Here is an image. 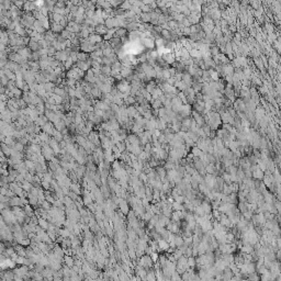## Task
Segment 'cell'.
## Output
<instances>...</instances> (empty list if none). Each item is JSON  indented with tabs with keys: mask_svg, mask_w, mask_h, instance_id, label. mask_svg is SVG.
Wrapping results in <instances>:
<instances>
[{
	"mask_svg": "<svg viewBox=\"0 0 281 281\" xmlns=\"http://www.w3.org/2000/svg\"><path fill=\"white\" fill-rule=\"evenodd\" d=\"M29 271H30V267H27V266H20V267H18V268H16L15 270H13V272H15L16 277L23 278L24 276H26L27 273H29Z\"/></svg>",
	"mask_w": 281,
	"mask_h": 281,
	"instance_id": "obj_1",
	"label": "cell"
},
{
	"mask_svg": "<svg viewBox=\"0 0 281 281\" xmlns=\"http://www.w3.org/2000/svg\"><path fill=\"white\" fill-rule=\"evenodd\" d=\"M162 58L164 59V61L167 63V64H175V62H176V56H175V53H167V54H163V56Z\"/></svg>",
	"mask_w": 281,
	"mask_h": 281,
	"instance_id": "obj_2",
	"label": "cell"
},
{
	"mask_svg": "<svg viewBox=\"0 0 281 281\" xmlns=\"http://www.w3.org/2000/svg\"><path fill=\"white\" fill-rule=\"evenodd\" d=\"M141 42L144 44V46L145 47H147V48H149V49H152V48H154V46H155V40L153 39V38H145V39H142L141 40Z\"/></svg>",
	"mask_w": 281,
	"mask_h": 281,
	"instance_id": "obj_3",
	"label": "cell"
},
{
	"mask_svg": "<svg viewBox=\"0 0 281 281\" xmlns=\"http://www.w3.org/2000/svg\"><path fill=\"white\" fill-rule=\"evenodd\" d=\"M1 278H4L7 281H15L16 275H15V272H13V270L2 271V272H1Z\"/></svg>",
	"mask_w": 281,
	"mask_h": 281,
	"instance_id": "obj_4",
	"label": "cell"
},
{
	"mask_svg": "<svg viewBox=\"0 0 281 281\" xmlns=\"http://www.w3.org/2000/svg\"><path fill=\"white\" fill-rule=\"evenodd\" d=\"M10 206L11 208H13V206H21L22 208V206H24V205H23V202H22L21 198L18 196H15L10 199Z\"/></svg>",
	"mask_w": 281,
	"mask_h": 281,
	"instance_id": "obj_5",
	"label": "cell"
},
{
	"mask_svg": "<svg viewBox=\"0 0 281 281\" xmlns=\"http://www.w3.org/2000/svg\"><path fill=\"white\" fill-rule=\"evenodd\" d=\"M88 41L91 44L96 45V44H99V43L102 42V38H101V35H98V34L95 33V34H90Z\"/></svg>",
	"mask_w": 281,
	"mask_h": 281,
	"instance_id": "obj_6",
	"label": "cell"
},
{
	"mask_svg": "<svg viewBox=\"0 0 281 281\" xmlns=\"http://www.w3.org/2000/svg\"><path fill=\"white\" fill-rule=\"evenodd\" d=\"M108 31H109V29L104 24H99L96 26V34H98V35H105L108 33Z\"/></svg>",
	"mask_w": 281,
	"mask_h": 281,
	"instance_id": "obj_7",
	"label": "cell"
},
{
	"mask_svg": "<svg viewBox=\"0 0 281 281\" xmlns=\"http://www.w3.org/2000/svg\"><path fill=\"white\" fill-rule=\"evenodd\" d=\"M64 30L65 29H64L59 23H55V22H52V23H51V31H52L53 33H62Z\"/></svg>",
	"mask_w": 281,
	"mask_h": 281,
	"instance_id": "obj_8",
	"label": "cell"
},
{
	"mask_svg": "<svg viewBox=\"0 0 281 281\" xmlns=\"http://www.w3.org/2000/svg\"><path fill=\"white\" fill-rule=\"evenodd\" d=\"M133 69L134 68H130V67H124L122 66V69H121V76L124 77V78H126V77H131L133 74Z\"/></svg>",
	"mask_w": 281,
	"mask_h": 281,
	"instance_id": "obj_9",
	"label": "cell"
},
{
	"mask_svg": "<svg viewBox=\"0 0 281 281\" xmlns=\"http://www.w3.org/2000/svg\"><path fill=\"white\" fill-rule=\"evenodd\" d=\"M167 229H168L170 233H172V234L178 233V232H179L178 223H175V222H171V221H170V223L167 225Z\"/></svg>",
	"mask_w": 281,
	"mask_h": 281,
	"instance_id": "obj_10",
	"label": "cell"
},
{
	"mask_svg": "<svg viewBox=\"0 0 281 281\" xmlns=\"http://www.w3.org/2000/svg\"><path fill=\"white\" fill-rule=\"evenodd\" d=\"M126 34H127V30L125 29V27H118L117 31H116V35H114V38L123 39Z\"/></svg>",
	"mask_w": 281,
	"mask_h": 281,
	"instance_id": "obj_11",
	"label": "cell"
},
{
	"mask_svg": "<svg viewBox=\"0 0 281 281\" xmlns=\"http://www.w3.org/2000/svg\"><path fill=\"white\" fill-rule=\"evenodd\" d=\"M64 262H65V265L67 267H69V268H73V267L75 266V259H74L70 255H66L64 257Z\"/></svg>",
	"mask_w": 281,
	"mask_h": 281,
	"instance_id": "obj_12",
	"label": "cell"
},
{
	"mask_svg": "<svg viewBox=\"0 0 281 281\" xmlns=\"http://www.w3.org/2000/svg\"><path fill=\"white\" fill-rule=\"evenodd\" d=\"M39 226L42 228V229H45V231H47V228L49 227V222H48L46 219L40 218V219H39Z\"/></svg>",
	"mask_w": 281,
	"mask_h": 281,
	"instance_id": "obj_13",
	"label": "cell"
},
{
	"mask_svg": "<svg viewBox=\"0 0 281 281\" xmlns=\"http://www.w3.org/2000/svg\"><path fill=\"white\" fill-rule=\"evenodd\" d=\"M140 21H141V23H149L152 21L150 13H142L140 16Z\"/></svg>",
	"mask_w": 281,
	"mask_h": 281,
	"instance_id": "obj_14",
	"label": "cell"
},
{
	"mask_svg": "<svg viewBox=\"0 0 281 281\" xmlns=\"http://www.w3.org/2000/svg\"><path fill=\"white\" fill-rule=\"evenodd\" d=\"M158 247H159V249H162V250H168V248L170 246H169L168 241H165V239L162 238L158 241Z\"/></svg>",
	"mask_w": 281,
	"mask_h": 281,
	"instance_id": "obj_15",
	"label": "cell"
},
{
	"mask_svg": "<svg viewBox=\"0 0 281 281\" xmlns=\"http://www.w3.org/2000/svg\"><path fill=\"white\" fill-rule=\"evenodd\" d=\"M209 73H210V76H211L212 81H219V79H220V74H219L218 71L214 70V69H210Z\"/></svg>",
	"mask_w": 281,
	"mask_h": 281,
	"instance_id": "obj_16",
	"label": "cell"
},
{
	"mask_svg": "<svg viewBox=\"0 0 281 281\" xmlns=\"http://www.w3.org/2000/svg\"><path fill=\"white\" fill-rule=\"evenodd\" d=\"M205 170H206V174L214 175V174L216 172V167H215L214 164H209V165H206Z\"/></svg>",
	"mask_w": 281,
	"mask_h": 281,
	"instance_id": "obj_17",
	"label": "cell"
},
{
	"mask_svg": "<svg viewBox=\"0 0 281 281\" xmlns=\"http://www.w3.org/2000/svg\"><path fill=\"white\" fill-rule=\"evenodd\" d=\"M31 243H32L31 239L29 237H26V238H23V239H21V241H19L17 244H19V245H21V246H23V247L26 248V247H29L31 245Z\"/></svg>",
	"mask_w": 281,
	"mask_h": 281,
	"instance_id": "obj_18",
	"label": "cell"
},
{
	"mask_svg": "<svg viewBox=\"0 0 281 281\" xmlns=\"http://www.w3.org/2000/svg\"><path fill=\"white\" fill-rule=\"evenodd\" d=\"M192 155L194 156V157L199 158V157H201V156L203 155V152H202V150L199 148V147L194 146V147H192Z\"/></svg>",
	"mask_w": 281,
	"mask_h": 281,
	"instance_id": "obj_19",
	"label": "cell"
},
{
	"mask_svg": "<svg viewBox=\"0 0 281 281\" xmlns=\"http://www.w3.org/2000/svg\"><path fill=\"white\" fill-rule=\"evenodd\" d=\"M104 25L108 27L109 30H111V29H116V25H114V18H110V19L108 20H105L104 21Z\"/></svg>",
	"mask_w": 281,
	"mask_h": 281,
	"instance_id": "obj_20",
	"label": "cell"
},
{
	"mask_svg": "<svg viewBox=\"0 0 281 281\" xmlns=\"http://www.w3.org/2000/svg\"><path fill=\"white\" fill-rule=\"evenodd\" d=\"M88 54L85 53V52H78V55H77V58H78V61L79 62H87L88 61Z\"/></svg>",
	"mask_w": 281,
	"mask_h": 281,
	"instance_id": "obj_21",
	"label": "cell"
},
{
	"mask_svg": "<svg viewBox=\"0 0 281 281\" xmlns=\"http://www.w3.org/2000/svg\"><path fill=\"white\" fill-rule=\"evenodd\" d=\"M135 102H136L135 97H133V96H126L125 98H124V103L127 104V105H132L133 103H135Z\"/></svg>",
	"mask_w": 281,
	"mask_h": 281,
	"instance_id": "obj_22",
	"label": "cell"
},
{
	"mask_svg": "<svg viewBox=\"0 0 281 281\" xmlns=\"http://www.w3.org/2000/svg\"><path fill=\"white\" fill-rule=\"evenodd\" d=\"M175 244H176V247L179 248L185 244V239H183L182 236H176V238H175Z\"/></svg>",
	"mask_w": 281,
	"mask_h": 281,
	"instance_id": "obj_23",
	"label": "cell"
},
{
	"mask_svg": "<svg viewBox=\"0 0 281 281\" xmlns=\"http://www.w3.org/2000/svg\"><path fill=\"white\" fill-rule=\"evenodd\" d=\"M21 187H22V189H23L24 191H27V192H30L31 191V189L33 188V185H32L31 182H29V181H24L23 183H22L21 185Z\"/></svg>",
	"mask_w": 281,
	"mask_h": 281,
	"instance_id": "obj_24",
	"label": "cell"
},
{
	"mask_svg": "<svg viewBox=\"0 0 281 281\" xmlns=\"http://www.w3.org/2000/svg\"><path fill=\"white\" fill-rule=\"evenodd\" d=\"M247 280L248 281H260V277H259V275H258L257 272H253V273L248 275Z\"/></svg>",
	"mask_w": 281,
	"mask_h": 281,
	"instance_id": "obj_25",
	"label": "cell"
},
{
	"mask_svg": "<svg viewBox=\"0 0 281 281\" xmlns=\"http://www.w3.org/2000/svg\"><path fill=\"white\" fill-rule=\"evenodd\" d=\"M160 34L163 35L164 39H167V40H171V36H172V33L170 30H162Z\"/></svg>",
	"mask_w": 281,
	"mask_h": 281,
	"instance_id": "obj_26",
	"label": "cell"
},
{
	"mask_svg": "<svg viewBox=\"0 0 281 281\" xmlns=\"http://www.w3.org/2000/svg\"><path fill=\"white\" fill-rule=\"evenodd\" d=\"M196 265H197V259L193 256H191V257H188V266H189V268H194L196 267Z\"/></svg>",
	"mask_w": 281,
	"mask_h": 281,
	"instance_id": "obj_27",
	"label": "cell"
},
{
	"mask_svg": "<svg viewBox=\"0 0 281 281\" xmlns=\"http://www.w3.org/2000/svg\"><path fill=\"white\" fill-rule=\"evenodd\" d=\"M76 141H77L78 144H79L80 146H82V147H84V146H85V144L87 143L86 137H84L82 135H77V136H76Z\"/></svg>",
	"mask_w": 281,
	"mask_h": 281,
	"instance_id": "obj_28",
	"label": "cell"
},
{
	"mask_svg": "<svg viewBox=\"0 0 281 281\" xmlns=\"http://www.w3.org/2000/svg\"><path fill=\"white\" fill-rule=\"evenodd\" d=\"M162 76H163V79L166 81V80H168L169 78H171V74H170V71H169L168 68H166V69H163V71H162Z\"/></svg>",
	"mask_w": 281,
	"mask_h": 281,
	"instance_id": "obj_29",
	"label": "cell"
},
{
	"mask_svg": "<svg viewBox=\"0 0 281 281\" xmlns=\"http://www.w3.org/2000/svg\"><path fill=\"white\" fill-rule=\"evenodd\" d=\"M52 97L54 98V100H55V102H56V104H63V102H64V98H63V97L57 96V95H55V93H53Z\"/></svg>",
	"mask_w": 281,
	"mask_h": 281,
	"instance_id": "obj_30",
	"label": "cell"
},
{
	"mask_svg": "<svg viewBox=\"0 0 281 281\" xmlns=\"http://www.w3.org/2000/svg\"><path fill=\"white\" fill-rule=\"evenodd\" d=\"M162 105H163V102L159 99L153 101V108H154V110H159L160 108H162Z\"/></svg>",
	"mask_w": 281,
	"mask_h": 281,
	"instance_id": "obj_31",
	"label": "cell"
},
{
	"mask_svg": "<svg viewBox=\"0 0 281 281\" xmlns=\"http://www.w3.org/2000/svg\"><path fill=\"white\" fill-rule=\"evenodd\" d=\"M69 189H70V191H73V192H75L76 194H79L80 193V190H79V187H78L76 183H71L70 185V187H69Z\"/></svg>",
	"mask_w": 281,
	"mask_h": 281,
	"instance_id": "obj_32",
	"label": "cell"
},
{
	"mask_svg": "<svg viewBox=\"0 0 281 281\" xmlns=\"http://www.w3.org/2000/svg\"><path fill=\"white\" fill-rule=\"evenodd\" d=\"M13 149H16L18 152H22V150L24 149V145L21 144L20 142H17L16 144H15V146H13Z\"/></svg>",
	"mask_w": 281,
	"mask_h": 281,
	"instance_id": "obj_33",
	"label": "cell"
},
{
	"mask_svg": "<svg viewBox=\"0 0 281 281\" xmlns=\"http://www.w3.org/2000/svg\"><path fill=\"white\" fill-rule=\"evenodd\" d=\"M242 215H243V218L245 219V220H247V221L251 220V219H253V216H254V214H253V212H251V211H247V212H245V213H243Z\"/></svg>",
	"mask_w": 281,
	"mask_h": 281,
	"instance_id": "obj_34",
	"label": "cell"
},
{
	"mask_svg": "<svg viewBox=\"0 0 281 281\" xmlns=\"http://www.w3.org/2000/svg\"><path fill=\"white\" fill-rule=\"evenodd\" d=\"M64 65H65V69H70V67L74 66V61L69 57L65 63H64Z\"/></svg>",
	"mask_w": 281,
	"mask_h": 281,
	"instance_id": "obj_35",
	"label": "cell"
},
{
	"mask_svg": "<svg viewBox=\"0 0 281 281\" xmlns=\"http://www.w3.org/2000/svg\"><path fill=\"white\" fill-rule=\"evenodd\" d=\"M41 208H43L44 210H46V211H49L51 209H52V205H51L49 202H47L46 200H45L42 204H41Z\"/></svg>",
	"mask_w": 281,
	"mask_h": 281,
	"instance_id": "obj_36",
	"label": "cell"
},
{
	"mask_svg": "<svg viewBox=\"0 0 281 281\" xmlns=\"http://www.w3.org/2000/svg\"><path fill=\"white\" fill-rule=\"evenodd\" d=\"M75 123L76 124H82V117L80 116V114H78V113L75 114Z\"/></svg>",
	"mask_w": 281,
	"mask_h": 281,
	"instance_id": "obj_37",
	"label": "cell"
},
{
	"mask_svg": "<svg viewBox=\"0 0 281 281\" xmlns=\"http://www.w3.org/2000/svg\"><path fill=\"white\" fill-rule=\"evenodd\" d=\"M266 29L267 31H268V33H272L273 32V25L272 24H270V23H266Z\"/></svg>",
	"mask_w": 281,
	"mask_h": 281,
	"instance_id": "obj_38",
	"label": "cell"
},
{
	"mask_svg": "<svg viewBox=\"0 0 281 281\" xmlns=\"http://www.w3.org/2000/svg\"><path fill=\"white\" fill-rule=\"evenodd\" d=\"M150 257H152V259H153V261L154 262H156V261H158V259H159V257H158V254L156 251H154L153 254L150 255Z\"/></svg>",
	"mask_w": 281,
	"mask_h": 281,
	"instance_id": "obj_39",
	"label": "cell"
},
{
	"mask_svg": "<svg viewBox=\"0 0 281 281\" xmlns=\"http://www.w3.org/2000/svg\"><path fill=\"white\" fill-rule=\"evenodd\" d=\"M12 3L15 4L16 7H18V8H19V9L23 8V6H24V2H22V1H13Z\"/></svg>",
	"mask_w": 281,
	"mask_h": 281,
	"instance_id": "obj_40",
	"label": "cell"
},
{
	"mask_svg": "<svg viewBox=\"0 0 281 281\" xmlns=\"http://www.w3.org/2000/svg\"><path fill=\"white\" fill-rule=\"evenodd\" d=\"M253 82L256 84V85H261V81L257 76H253Z\"/></svg>",
	"mask_w": 281,
	"mask_h": 281,
	"instance_id": "obj_41",
	"label": "cell"
},
{
	"mask_svg": "<svg viewBox=\"0 0 281 281\" xmlns=\"http://www.w3.org/2000/svg\"><path fill=\"white\" fill-rule=\"evenodd\" d=\"M268 40H269V42H276V35L273 34V33H270L269 35H268Z\"/></svg>",
	"mask_w": 281,
	"mask_h": 281,
	"instance_id": "obj_42",
	"label": "cell"
},
{
	"mask_svg": "<svg viewBox=\"0 0 281 281\" xmlns=\"http://www.w3.org/2000/svg\"><path fill=\"white\" fill-rule=\"evenodd\" d=\"M65 4H66V3L64 2V1H58V2L56 3V7H57V8H61V9H65Z\"/></svg>",
	"mask_w": 281,
	"mask_h": 281,
	"instance_id": "obj_43",
	"label": "cell"
},
{
	"mask_svg": "<svg viewBox=\"0 0 281 281\" xmlns=\"http://www.w3.org/2000/svg\"><path fill=\"white\" fill-rule=\"evenodd\" d=\"M259 90H260L261 93H267L268 92V88H267V86H261L259 88Z\"/></svg>",
	"mask_w": 281,
	"mask_h": 281,
	"instance_id": "obj_44",
	"label": "cell"
},
{
	"mask_svg": "<svg viewBox=\"0 0 281 281\" xmlns=\"http://www.w3.org/2000/svg\"><path fill=\"white\" fill-rule=\"evenodd\" d=\"M250 4H251V6L254 7L255 9H260V7H259V6H260V3H259V2L254 1V2H250Z\"/></svg>",
	"mask_w": 281,
	"mask_h": 281,
	"instance_id": "obj_45",
	"label": "cell"
},
{
	"mask_svg": "<svg viewBox=\"0 0 281 281\" xmlns=\"http://www.w3.org/2000/svg\"><path fill=\"white\" fill-rule=\"evenodd\" d=\"M275 47L278 49V52H279V53H281V44H280L279 42H277V41H276V42H275Z\"/></svg>",
	"mask_w": 281,
	"mask_h": 281,
	"instance_id": "obj_46",
	"label": "cell"
},
{
	"mask_svg": "<svg viewBox=\"0 0 281 281\" xmlns=\"http://www.w3.org/2000/svg\"><path fill=\"white\" fill-rule=\"evenodd\" d=\"M277 90L279 93H281V85H277Z\"/></svg>",
	"mask_w": 281,
	"mask_h": 281,
	"instance_id": "obj_47",
	"label": "cell"
},
{
	"mask_svg": "<svg viewBox=\"0 0 281 281\" xmlns=\"http://www.w3.org/2000/svg\"><path fill=\"white\" fill-rule=\"evenodd\" d=\"M55 281H64V279L63 278H57V279H54Z\"/></svg>",
	"mask_w": 281,
	"mask_h": 281,
	"instance_id": "obj_48",
	"label": "cell"
},
{
	"mask_svg": "<svg viewBox=\"0 0 281 281\" xmlns=\"http://www.w3.org/2000/svg\"><path fill=\"white\" fill-rule=\"evenodd\" d=\"M278 79H279V81L281 82V74H280V75H278Z\"/></svg>",
	"mask_w": 281,
	"mask_h": 281,
	"instance_id": "obj_49",
	"label": "cell"
}]
</instances>
